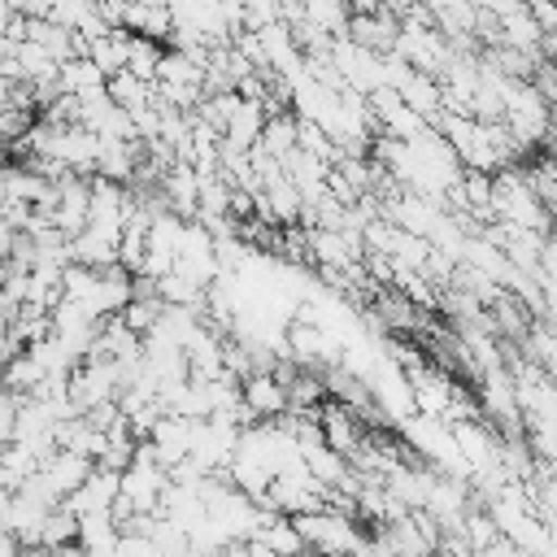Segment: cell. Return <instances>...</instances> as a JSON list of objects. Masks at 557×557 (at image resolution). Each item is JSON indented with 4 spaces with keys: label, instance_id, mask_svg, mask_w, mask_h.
Masks as SVG:
<instances>
[{
    "label": "cell",
    "instance_id": "obj_1",
    "mask_svg": "<svg viewBox=\"0 0 557 557\" xmlns=\"http://www.w3.org/2000/svg\"><path fill=\"white\" fill-rule=\"evenodd\" d=\"M239 396H244V409L257 418V422H274L287 413V383L274 374V370H252L244 383H239Z\"/></svg>",
    "mask_w": 557,
    "mask_h": 557
},
{
    "label": "cell",
    "instance_id": "obj_2",
    "mask_svg": "<svg viewBox=\"0 0 557 557\" xmlns=\"http://www.w3.org/2000/svg\"><path fill=\"white\" fill-rule=\"evenodd\" d=\"M396 35H400V17L387 4L374 9V13H348V26H344V39H352L370 52H392Z\"/></svg>",
    "mask_w": 557,
    "mask_h": 557
},
{
    "label": "cell",
    "instance_id": "obj_3",
    "mask_svg": "<svg viewBox=\"0 0 557 557\" xmlns=\"http://www.w3.org/2000/svg\"><path fill=\"white\" fill-rule=\"evenodd\" d=\"M500 44L522 48V52H544V30H540V22L531 17V9H527V4H518V9L500 13Z\"/></svg>",
    "mask_w": 557,
    "mask_h": 557
},
{
    "label": "cell",
    "instance_id": "obj_4",
    "mask_svg": "<svg viewBox=\"0 0 557 557\" xmlns=\"http://www.w3.org/2000/svg\"><path fill=\"white\" fill-rule=\"evenodd\" d=\"M57 83H61L65 96H96V91H104L109 74H104L91 57H70V61H61Z\"/></svg>",
    "mask_w": 557,
    "mask_h": 557
},
{
    "label": "cell",
    "instance_id": "obj_5",
    "mask_svg": "<svg viewBox=\"0 0 557 557\" xmlns=\"http://www.w3.org/2000/svg\"><path fill=\"white\" fill-rule=\"evenodd\" d=\"M426 557H448V553H440V548H435V553H426Z\"/></svg>",
    "mask_w": 557,
    "mask_h": 557
}]
</instances>
